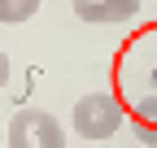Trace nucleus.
<instances>
[{
	"mask_svg": "<svg viewBox=\"0 0 157 148\" xmlns=\"http://www.w3.org/2000/svg\"><path fill=\"white\" fill-rule=\"evenodd\" d=\"M70 122H74V131L87 144H101V139L118 135V126H122V105H118L109 91H87V96L74 105Z\"/></svg>",
	"mask_w": 157,
	"mask_h": 148,
	"instance_id": "f257e3e1",
	"label": "nucleus"
},
{
	"mask_svg": "<svg viewBox=\"0 0 157 148\" xmlns=\"http://www.w3.org/2000/svg\"><path fill=\"white\" fill-rule=\"evenodd\" d=\"M9 148H66L61 122L44 109H22L9 122Z\"/></svg>",
	"mask_w": 157,
	"mask_h": 148,
	"instance_id": "f03ea898",
	"label": "nucleus"
},
{
	"mask_svg": "<svg viewBox=\"0 0 157 148\" xmlns=\"http://www.w3.org/2000/svg\"><path fill=\"white\" fill-rule=\"evenodd\" d=\"M70 9L96 26H113V22H131L140 13V0H70Z\"/></svg>",
	"mask_w": 157,
	"mask_h": 148,
	"instance_id": "7ed1b4c3",
	"label": "nucleus"
},
{
	"mask_svg": "<svg viewBox=\"0 0 157 148\" xmlns=\"http://www.w3.org/2000/svg\"><path fill=\"white\" fill-rule=\"evenodd\" d=\"M131 126H135V135H140L144 144H157V96H144L140 105H135Z\"/></svg>",
	"mask_w": 157,
	"mask_h": 148,
	"instance_id": "20e7f679",
	"label": "nucleus"
},
{
	"mask_svg": "<svg viewBox=\"0 0 157 148\" xmlns=\"http://www.w3.org/2000/svg\"><path fill=\"white\" fill-rule=\"evenodd\" d=\"M44 0H0V22L5 26H17V22H31L39 13Z\"/></svg>",
	"mask_w": 157,
	"mask_h": 148,
	"instance_id": "39448f33",
	"label": "nucleus"
},
{
	"mask_svg": "<svg viewBox=\"0 0 157 148\" xmlns=\"http://www.w3.org/2000/svg\"><path fill=\"white\" fill-rule=\"evenodd\" d=\"M5 83H9V57L0 52V91H5Z\"/></svg>",
	"mask_w": 157,
	"mask_h": 148,
	"instance_id": "423d86ee",
	"label": "nucleus"
},
{
	"mask_svg": "<svg viewBox=\"0 0 157 148\" xmlns=\"http://www.w3.org/2000/svg\"><path fill=\"white\" fill-rule=\"evenodd\" d=\"M153 74H157V70H153ZM153 96H157V91H153Z\"/></svg>",
	"mask_w": 157,
	"mask_h": 148,
	"instance_id": "0eeeda50",
	"label": "nucleus"
}]
</instances>
